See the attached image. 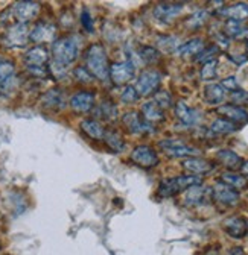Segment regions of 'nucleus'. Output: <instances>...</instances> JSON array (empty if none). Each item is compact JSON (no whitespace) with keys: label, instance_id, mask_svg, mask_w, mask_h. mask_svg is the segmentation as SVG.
I'll list each match as a JSON object with an SVG mask.
<instances>
[{"label":"nucleus","instance_id":"603ef678","mask_svg":"<svg viewBox=\"0 0 248 255\" xmlns=\"http://www.w3.org/2000/svg\"><path fill=\"white\" fill-rule=\"evenodd\" d=\"M0 62H2V61H0Z\"/></svg>","mask_w":248,"mask_h":255},{"label":"nucleus","instance_id":"39448f33","mask_svg":"<svg viewBox=\"0 0 248 255\" xmlns=\"http://www.w3.org/2000/svg\"><path fill=\"white\" fill-rule=\"evenodd\" d=\"M134 73H136L134 62L131 59H127L122 62L111 64L108 70V78L113 81L114 85H125L134 78Z\"/></svg>","mask_w":248,"mask_h":255},{"label":"nucleus","instance_id":"72a5a7b5","mask_svg":"<svg viewBox=\"0 0 248 255\" xmlns=\"http://www.w3.org/2000/svg\"><path fill=\"white\" fill-rule=\"evenodd\" d=\"M104 140L107 143V146L113 150V152H122L123 149H125V143H123L122 137L116 132H105L104 135Z\"/></svg>","mask_w":248,"mask_h":255},{"label":"nucleus","instance_id":"c756f323","mask_svg":"<svg viewBox=\"0 0 248 255\" xmlns=\"http://www.w3.org/2000/svg\"><path fill=\"white\" fill-rule=\"evenodd\" d=\"M14 64L9 61L0 62V88H8L14 82Z\"/></svg>","mask_w":248,"mask_h":255},{"label":"nucleus","instance_id":"c03bdc74","mask_svg":"<svg viewBox=\"0 0 248 255\" xmlns=\"http://www.w3.org/2000/svg\"><path fill=\"white\" fill-rule=\"evenodd\" d=\"M81 24L84 26V29L87 32H93V18H91V15H90V12L87 9H84L82 14H81Z\"/></svg>","mask_w":248,"mask_h":255},{"label":"nucleus","instance_id":"58836bf2","mask_svg":"<svg viewBox=\"0 0 248 255\" xmlns=\"http://www.w3.org/2000/svg\"><path fill=\"white\" fill-rule=\"evenodd\" d=\"M220 52V47L218 46H209L207 49H203L198 55H197V61L198 62H209V61H213L215 59V55Z\"/></svg>","mask_w":248,"mask_h":255},{"label":"nucleus","instance_id":"4be33fe9","mask_svg":"<svg viewBox=\"0 0 248 255\" xmlns=\"http://www.w3.org/2000/svg\"><path fill=\"white\" fill-rule=\"evenodd\" d=\"M49 55L47 50L41 46H35L32 49H29L24 55V61L27 64V67H43L47 62Z\"/></svg>","mask_w":248,"mask_h":255},{"label":"nucleus","instance_id":"9b49d317","mask_svg":"<svg viewBox=\"0 0 248 255\" xmlns=\"http://www.w3.org/2000/svg\"><path fill=\"white\" fill-rule=\"evenodd\" d=\"M40 3L37 2H17L12 8H11V14L12 17L17 20V23H27L30 20H34L38 12H40Z\"/></svg>","mask_w":248,"mask_h":255},{"label":"nucleus","instance_id":"f704fd0d","mask_svg":"<svg viewBox=\"0 0 248 255\" xmlns=\"http://www.w3.org/2000/svg\"><path fill=\"white\" fill-rule=\"evenodd\" d=\"M209 20V12L207 11H198L195 14H192L188 20L184 21V24L188 26L189 29H198L203 24H206Z\"/></svg>","mask_w":248,"mask_h":255},{"label":"nucleus","instance_id":"bb28decb","mask_svg":"<svg viewBox=\"0 0 248 255\" xmlns=\"http://www.w3.org/2000/svg\"><path fill=\"white\" fill-rule=\"evenodd\" d=\"M203 49H204V41L201 38H192L189 41H186L184 44L178 46V49L175 50V55L177 56H194V55H198Z\"/></svg>","mask_w":248,"mask_h":255},{"label":"nucleus","instance_id":"423d86ee","mask_svg":"<svg viewBox=\"0 0 248 255\" xmlns=\"http://www.w3.org/2000/svg\"><path fill=\"white\" fill-rule=\"evenodd\" d=\"M160 82H162V76L157 70H146L139 76L134 88L139 94V98H146V96L152 93H157Z\"/></svg>","mask_w":248,"mask_h":255},{"label":"nucleus","instance_id":"cd10ccee","mask_svg":"<svg viewBox=\"0 0 248 255\" xmlns=\"http://www.w3.org/2000/svg\"><path fill=\"white\" fill-rule=\"evenodd\" d=\"M221 182L230 185L232 188H235L236 191L239 190H245L248 188V179L244 176V175H238V173H233V172H226L221 175Z\"/></svg>","mask_w":248,"mask_h":255},{"label":"nucleus","instance_id":"09e8293b","mask_svg":"<svg viewBox=\"0 0 248 255\" xmlns=\"http://www.w3.org/2000/svg\"><path fill=\"white\" fill-rule=\"evenodd\" d=\"M241 172H242V175L247 178L248 176V161H245L244 164H242V167H241Z\"/></svg>","mask_w":248,"mask_h":255},{"label":"nucleus","instance_id":"0eeeda50","mask_svg":"<svg viewBox=\"0 0 248 255\" xmlns=\"http://www.w3.org/2000/svg\"><path fill=\"white\" fill-rule=\"evenodd\" d=\"M131 161L139 166V167H143V169H152L159 164V155L157 152L154 150L151 146H146V144H142V146H137L133 149L131 155Z\"/></svg>","mask_w":248,"mask_h":255},{"label":"nucleus","instance_id":"a878e982","mask_svg":"<svg viewBox=\"0 0 248 255\" xmlns=\"http://www.w3.org/2000/svg\"><path fill=\"white\" fill-rule=\"evenodd\" d=\"M142 114L143 119L148 123H157V122H163L165 120V113L162 108H159L157 104L154 102H146L142 105Z\"/></svg>","mask_w":248,"mask_h":255},{"label":"nucleus","instance_id":"393cba45","mask_svg":"<svg viewBox=\"0 0 248 255\" xmlns=\"http://www.w3.org/2000/svg\"><path fill=\"white\" fill-rule=\"evenodd\" d=\"M81 129H82V132H85L93 140H102L104 135H105L102 125L99 122H96V120H93V119L82 120L81 122Z\"/></svg>","mask_w":248,"mask_h":255},{"label":"nucleus","instance_id":"de8ad7c7","mask_svg":"<svg viewBox=\"0 0 248 255\" xmlns=\"http://www.w3.org/2000/svg\"><path fill=\"white\" fill-rule=\"evenodd\" d=\"M227 255H245V251H244L242 248L236 246V248H232V249L227 252Z\"/></svg>","mask_w":248,"mask_h":255},{"label":"nucleus","instance_id":"20e7f679","mask_svg":"<svg viewBox=\"0 0 248 255\" xmlns=\"http://www.w3.org/2000/svg\"><path fill=\"white\" fill-rule=\"evenodd\" d=\"M159 146L168 156L172 158H192L200 153L197 147H192L177 138H165L159 143Z\"/></svg>","mask_w":248,"mask_h":255},{"label":"nucleus","instance_id":"ddd939ff","mask_svg":"<svg viewBox=\"0 0 248 255\" xmlns=\"http://www.w3.org/2000/svg\"><path fill=\"white\" fill-rule=\"evenodd\" d=\"M224 230L232 239H244L248 234V220L242 216L229 217L224 222Z\"/></svg>","mask_w":248,"mask_h":255},{"label":"nucleus","instance_id":"a19ab883","mask_svg":"<svg viewBox=\"0 0 248 255\" xmlns=\"http://www.w3.org/2000/svg\"><path fill=\"white\" fill-rule=\"evenodd\" d=\"M49 72L52 73V76L55 79H61V78H64L67 73V66H63V64H59L56 61H52L50 66H49Z\"/></svg>","mask_w":248,"mask_h":255},{"label":"nucleus","instance_id":"dca6fc26","mask_svg":"<svg viewBox=\"0 0 248 255\" xmlns=\"http://www.w3.org/2000/svg\"><path fill=\"white\" fill-rule=\"evenodd\" d=\"M213 167L215 166L210 161H207V159H204V158H197V156L186 158L183 161V169L186 172H189L191 175H195V176L209 173L213 170Z\"/></svg>","mask_w":248,"mask_h":255},{"label":"nucleus","instance_id":"6ab92c4d","mask_svg":"<svg viewBox=\"0 0 248 255\" xmlns=\"http://www.w3.org/2000/svg\"><path fill=\"white\" fill-rule=\"evenodd\" d=\"M41 104L44 108L52 110V111H59L61 108H64L66 105V98L64 93L61 91L59 88H52L49 90L41 99Z\"/></svg>","mask_w":248,"mask_h":255},{"label":"nucleus","instance_id":"a18cd8bd","mask_svg":"<svg viewBox=\"0 0 248 255\" xmlns=\"http://www.w3.org/2000/svg\"><path fill=\"white\" fill-rule=\"evenodd\" d=\"M221 85H223L224 90H229V91H232V93L236 91V90H239V84H238V81H236L235 76H229V78L223 79Z\"/></svg>","mask_w":248,"mask_h":255},{"label":"nucleus","instance_id":"5701e85b","mask_svg":"<svg viewBox=\"0 0 248 255\" xmlns=\"http://www.w3.org/2000/svg\"><path fill=\"white\" fill-rule=\"evenodd\" d=\"M220 14L224 15L226 18H229V21L242 23L248 18V5L247 3H235L232 6L221 9Z\"/></svg>","mask_w":248,"mask_h":255},{"label":"nucleus","instance_id":"c85d7f7f","mask_svg":"<svg viewBox=\"0 0 248 255\" xmlns=\"http://www.w3.org/2000/svg\"><path fill=\"white\" fill-rule=\"evenodd\" d=\"M93 114L99 119H102V120H105V122H111L117 117V107L113 102L105 101L99 107H96L95 110H93Z\"/></svg>","mask_w":248,"mask_h":255},{"label":"nucleus","instance_id":"f8f14e48","mask_svg":"<svg viewBox=\"0 0 248 255\" xmlns=\"http://www.w3.org/2000/svg\"><path fill=\"white\" fill-rule=\"evenodd\" d=\"M122 122L128 128V131L133 134H151V132H154V128L134 111L127 113L122 117Z\"/></svg>","mask_w":248,"mask_h":255},{"label":"nucleus","instance_id":"3c124183","mask_svg":"<svg viewBox=\"0 0 248 255\" xmlns=\"http://www.w3.org/2000/svg\"><path fill=\"white\" fill-rule=\"evenodd\" d=\"M247 50H248V44H247Z\"/></svg>","mask_w":248,"mask_h":255},{"label":"nucleus","instance_id":"6e6552de","mask_svg":"<svg viewBox=\"0 0 248 255\" xmlns=\"http://www.w3.org/2000/svg\"><path fill=\"white\" fill-rule=\"evenodd\" d=\"M239 191H236L235 188H232L230 185L218 181L213 187H212V199H215L216 202H220L223 205L227 207H235L239 202Z\"/></svg>","mask_w":248,"mask_h":255},{"label":"nucleus","instance_id":"79ce46f5","mask_svg":"<svg viewBox=\"0 0 248 255\" xmlns=\"http://www.w3.org/2000/svg\"><path fill=\"white\" fill-rule=\"evenodd\" d=\"M230 99L233 104H236V107L239 105H248V91L245 90H236L230 94Z\"/></svg>","mask_w":248,"mask_h":255},{"label":"nucleus","instance_id":"412c9836","mask_svg":"<svg viewBox=\"0 0 248 255\" xmlns=\"http://www.w3.org/2000/svg\"><path fill=\"white\" fill-rule=\"evenodd\" d=\"M216 159L229 170H239L244 164V159L233 150L230 149H221L216 153Z\"/></svg>","mask_w":248,"mask_h":255},{"label":"nucleus","instance_id":"4c0bfd02","mask_svg":"<svg viewBox=\"0 0 248 255\" xmlns=\"http://www.w3.org/2000/svg\"><path fill=\"white\" fill-rule=\"evenodd\" d=\"M157 44L159 47H162L163 50L166 52H175L178 49V43H177V38L175 37H169V35H163V37H159L157 38Z\"/></svg>","mask_w":248,"mask_h":255},{"label":"nucleus","instance_id":"aec40b11","mask_svg":"<svg viewBox=\"0 0 248 255\" xmlns=\"http://www.w3.org/2000/svg\"><path fill=\"white\" fill-rule=\"evenodd\" d=\"M175 114L178 117V120L188 126H194L200 122L201 116L198 110H194L191 107H188L184 102H178L175 104Z\"/></svg>","mask_w":248,"mask_h":255},{"label":"nucleus","instance_id":"1a4fd4ad","mask_svg":"<svg viewBox=\"0 0 248 255\" xmlns=\"http://www.w3.org/2000/svg\"><path fill=\"white\" fill-rule=\"evenodd\" d=\"M29 40V29L24 23H14L3 37V43L8 47H23Z\"/></svg>","mask_w":248,"mask_h":255},{"label":"nucleus","instance_id":"2f4dec72","mask_svg":"<svg viewBox=\"0 0 248 255\" xmlns=\"http://www.w3.org/2000/svg\"><path fill=\"white\" fill-rule=\"evenodd\" d=\"M226 35L236 38V40H247L248 38V27L242 26V23L227 21L226 24Z\"/></svg>","mask_w":248,"mask_h":255},{"label":"nucleus","instance_id":"4468645a","mask_svg":"<svg viewBox=\"0 0 248 255\" xmlns=\"http://www.w3.org/2000/svg\"><path fill=\"white\" fill-rule=\"evenodd\" d=\"M56 27L50 23L41 21L34 26V29L29 32V40H32L34 43H49L55 37Z\"/></svg>","mask_w":248,"mask_h":255},{"label":"nucleus","instance_id":"473e14b6","mask_svg":"<svg viewBox=\"0 0 248 255\" xmlns=\"http://www.w3.org/2000/svg\"><path fill=\"white\" fill-rule=\"evenodd\" d=\"M139 56L145 64H154L157 62L160 58V52L156 47H151V46H143L139 49Z\"/></svg>","mask_w":248,"mask_h":255},{"label":"nucleus","instance_id":"f257e3e1","mask_svg":"<svg viewBox=\"0 0 248 255\" xmlns=\"http://www.w3.org/2000/svg\"><path fill=\"white\" fill-rule=\"evenodd\" d=\"M85 64L87 70L96 76L99 81H107L108 78V59H107V52L102 44H91L87 52H85Z\"/></svg>","mask_w":248,"mask_h":255},{"label":"nucleus","instance_id":"b1692460","mask_svg":"<svg viewBox=\"0 0 248 255\" xmlns=\"http://www.w3.org/2000/svg\"><path fill=\"white\" fill-rule=\"evenodd\" d=\"M226 98V90L221 84H209L204 88V101L209 105H218Z\"/></svg>","mask_w":248,"mask_h":255},{"label":"nucleus","instance_id":"e433bc0d","mask_svg":"<svg viewBox=\"0 0 248 255\" xmlns=\"http://www.w3.org/2000/svg\"><path fill=\"white\" fill-rule=\"evenodd\" d=\"M154 104H157L159 108L162 110H168L172 107V98L168 91H157L154 94Z\"/></svg>","mask_w":248,"mask_h":255},{"label":"nucleus","instance_id":"ea45409f","mask_svg":"<svg viewBox=\"0 0 248 255\" xmlns=\"http://www.w3.org/2000/svg\"><path fill=\"white\" fill-rule=\"evenodd\" d=\"M120 99H122V102H123V104H134V102L139 99V94H137V91H136V88H134V87L127 85V87H125V90L122 91Z\"/></svg>","mask_w":248,"mask_h":255},{"label":"nucleus","instance_id":"49530a36","mask_svg":"<svg viewBox=\"0 0 248 255\" xmlns=\"http://www.w3.org/2000/svg\"><path fill=\"white\" fill-rule=\"evenodd\" d=\"M230 59L233 61V62H236V64H244L247 59H248V56L247 55H241V56H236V55H230Z\"/></svg>","mask_w":248,"mask_h":255},{"label":"nucleus","instance_id":"7ed1b4c3","mask_svg":"<svg viewBox=\"0 0 248 255\" xmlns=\"http://www.w3.org/2000/svg\"><path fill=\"white\" fill-rule=\"evenodd\" d=\"M201 182H203L201 176H195V175H184V176H175V178L162 179V182L159 184L157 195L162 199L172 198V196L181 193V191L188 190L189 187L198 185Z\"/></svg>","mask_w":248,"mask_h":255},{"label":"nucleus","instance_id":"f03ea898","mask_svg":"<svg viewBox=\"0 0 248 255\" xmlns=\"http://www.w3.org/2000/svg\"><path fill=\"white\" fill-rule=\"evenodd\" d=\"M52 55L53 61L63 64V66H69V64L75 62L79 55L78 38L73 35H66L55 40L52 44Z\"/></svg>","mask_w":248,"mask_h":255},{"label":"nucleus","instance_id":"c9c22d12","mask_svg":"<svg viewBox=\"0 0 248 255\" xmlns=\"http://www.w3.org/2000/svg\"><path fill=\"white\" fill-rule=\"evenodd\" d=\"M216 72H218V59L209 61L201 69V79L203 81H212V79H215Z\"/></svg>","mask_w":248,"mask_h":255},{"label":"nucleus","instance_id":"a211bd4d","mask_svg":"<svg viewBox=\"0 0 248 255\" xmlns=\"http://www.w3.org/2000/svg\"><path fill=\"white\" fill-rule=\"evenodd\" d=\"M183 3H159L154 8L152 14L159 21H171L183 11Z\"/></svg>","mask_w":248,"mask_h":255},{"label":"nucleus","instance_id":"2eb2a0df","mask_svg":"<svg viewBox=\"0 0 248 255\" xmlns=\"http://www.w3.org/2000/svg\"><path fill=\"white\" fill-rule=\"evenodd\" d=\"M70 108L75 111V113H87L93 108L95 105V93L91 91H79L76 94L72 96L70 99Z\"/></svg>","mask_w":248,"mask_h":255},{"label":"nucleus","instance_id":"37998d69","mask_svg":"<svg viewBox=\"0 0 248 255\" xmlns=\"http://www.w3.org/2000/svg\"><path fill=\"white\" fill-rule=\"evenodd\" d=\"M73 75H75V78H76L79 82H84V84H88V82L93 81V75H91L85 67H78V69H75Z\"/></svg>","mask_w":248,"mask_h":255},{"label":"nucleus","instance_id":"9d476101","mask_svg":"<svg viewBox=\"0 0 248 255\" xmlns=\"http://www.w3.org/2000/svg\"><path fill=\"white\" fill-rule=\"evenodd\" d=\"M210 199H212V188L204 187L201 184L189 187L188 190H186V195H184V204L189 205V207L204 205Z\"/></svg>","mask_w":248,"mask_h":255},{"label":"nucleus","instance_id":"8fccbe9b","mask_svg":"<svg viewBox=\"0 0 248 255\" xmlns=\"http://www.w3.org/2000/svg\"><path fill=\"white\" fill-rule=\"evenodd\" d=\"M204 255H220V252L216 251V249H209Z\"/></svg>","mask_w":248,"mask_h":255},{"label":"nucleus","instance_id":"7c9ffc66","mask_svg":"<svg viewBox=\"0 0 248 255\" xmlns=\"http://www.w3.org/2000/svg\"><path fill=\"white\" fill-rule=\"evenodd\" d=\"M210 131L213 134H220V135H224V134H232L235 131H238V126L226 119H216L212 122L210 125Z\"/></svg>","mask_w":248,"mask_h":255},{"label":"nucleus","instance_id":"f3484780","mask_svg":"<svg viewBox=\"0 0 248 255\" xmlns=\"http://www.w3.org/2000/svg\"><path fill=\"white\" fill-rule=\"evenodd\" d=\"M218 113L226 117V120L238 125H245L248 123V111H245L241 107L236 105H223L218 108Z\"/></svg>","mask_w":248,"mask_h":255}]
</instances>
